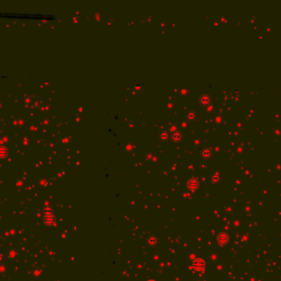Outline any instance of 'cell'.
Listing matches in <instances>:
<instances>
[{"mask_svg": "<svg viewBox=\"0 0 281 281\" xmlns=\"http://www.w3.org/2000/svg\"><path fill=\"white\" fill-rule=\"evenodd\" d=\"M42 222L46 226H53L56 223V218L53 215V213L47 214V215H42Z\"/></svg>", "mask_w": 281, "mask_h": 281, "instance_id": "obj_1", "label": "cell"}, {"mask_svg": "<svg viewBox=\"0 0 281 281\" xmlns=\"http://www.w3.org/2000/svg\"><path fill=\"white\" fill-rule=\"evenodd\" d=\"M229 239H230L229 236L225 233H220L217 237V240L220 244H226L229 241Z\"/></svg>", "mask_w": 281, "mask_h": 281, "instance_id": "obj_2", "label": "cell"}, {"mask_svg": "<svg viewBox=\"0 0 281 281\" xmlns=\"http://www.w3.org/2000/svg\"><path fill=\"white\" fill-rule=\"evenodd\" d=\"M199 102L201 105L207 106L211 102V97L208 94H202L199 98Z\"/></svg>", "mask_w": 281, "mask_h": 281, "instance_id": "obj_3", "label": "cell"}, {"mask_svg": "<svg viewBox=\"0 0 281 281\" xmlns=\"http://www.w3.org/2000/svg\"><path fill=\"white\" fill-rule=\"evenodd\" d=\"M188 186L189 187V189L195 190L199 186V182L195 178H191L188 181Z\"/></svg>", "mask_w": 281, "mask_h": 281, "instance_id": "obj_4", "label": "cell"}, {"mask_svg": "<svg viewBox=\"0 0 281 281\" xmlns=\"http://www.w3.org/2000/svg\"><path fill=\"white\" fill-rule=\"evenodd\" d=\"M182 137H183V134H182V132L179 131V130H176V131H173L171 134V138H172L173 141L174 142H178L182 139Z\"/></svg>", "mask_w": 281, "mask_h": 281, "instance_id": "obj_5", "label": "cell"}, {"mask_svg": "<svg viewBox=\"0 0 281 281\" xmlns=\"http://www.w3.org/2000/svg\"><path fill=\"white\" fill-rule=\"evenodd\" d=\"M201 154L202 157L208 158H210L211 156V154H212V151H211V149H209V148H204V149L201 150Z\"/></svg>", "mask_w": 281, "mask_h": 281, "instance_id": "obj_6", "label": "cell"}, {"mask_svg": "<svg viewBox=\"0 0 281 281\" xmlns=\"http://www.w3.org/2000/svg\"><path fill=\"white\" fill-rule=\"evenodd\" d=\"M8 154V149L4 146H0V158H4Z\"/></svg>", "mask_w": 281, "mask_h": 281, "instance_id": "obj_7", "label": "cell"}, {"mask_svg": "<svg viewBox=\"0 0 281 281\" xmlns=\"http://www.w3.org/2000/svg\"><path fill=\"white\" fill-rule=\"evenodd\" d=\"M186 116H187V118L188 120H191V121L192 120H195L196 118V112L195 110H190L188 111Z\"/></svg>", "mask_w": 281, "mask_h": 281, "instance_id": "obj_8", "label": "cell"}, {"mask_svg": "<svg viewBox=\"0 0 281 281\" xmlns=\"http://www.w3.org/2000/svg\"><path fill=\"white\" fill-rule=\"evenodd\" d=\"M53 213V210L50 206H45L42 209V215H47V214H51Z\"/></svg>", "mask_w": 281, "mask_h": 281, "instance_id": "obj_9", "label": "cell"}, {"mask_svg": "<svg viewBox=\"0 0 281 281\" xmlns=\"http://www.w3.org/2000/svg\"><path fill=\"white\" fill-rule=\"evenodd\" d=\"M169 136V133L167 132V131H161L160 133V134H159V137L162 140H166V139H168Z\"/></svg>", "mask_w": 281, "mask_h": 281, "instance_id": "obj_10", "label": "cell"}, {"mask_svg": "<svg viewBox=\"0 0 281 281\" xmlns=\"http://www.w3.org/2000/svg\"><path fill=\"white\" fill-rule=\"evenodd\" d=\"M219 179H220V177H219V175H214L212 178H211L213 182H218L219 181Z\"/></svg>", "mask_w": 281, "mask_h": 281, "instance_id": "obj_11", "label": "cell"}]
</instances>
